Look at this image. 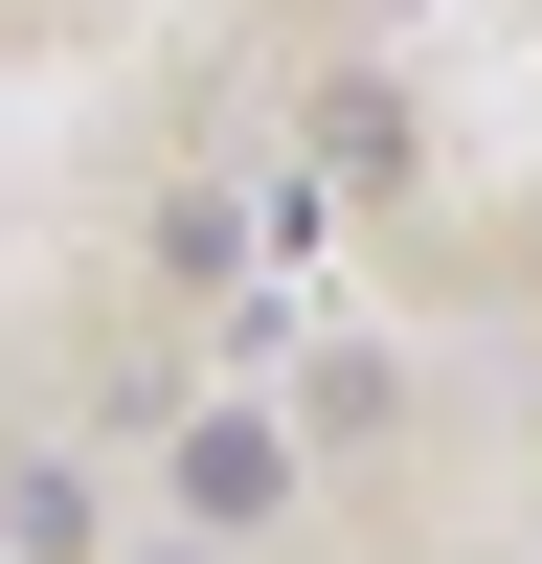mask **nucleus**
Returning a JSON list of instances; mask_svg holds the SVG:
<instances>
[{
    "label": "nucleus",
    "instance_id": "obj_1",
    "mask_svg": "<svg viewBox=\"0 0 542 564\" xmlns=\"http://www.w3.org/2000/svg\"><path fill=\"white\" fill-rule=\"evenodd\" d=\"M181 497H204V520H271V497H294V430H204Z\"/></svg>",
    "mask_w": 542,
    "mask_h": 564
}]
</instances>
